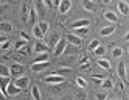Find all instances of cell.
Segmentation results:
<instances>
[{"mask_svg": "<svg viewBox=\"0 0 129 100\" xmlns=\"http://www.w3.org/2000/svg\"><path fill=\"white\" fill-rule=\"evenodd\" d=\"M47 61H48V52H45V53H38V58L34 63H47Z\"/></svg>", "mask_w": 129, "mask_h": 100, "instance_id": "4316f807", "label": "cell"}, {"mask_svg": "<svg viewBox=\"0 0 129 100\" xmlns=\"http://www.w3.org/2000/svg\"><path fill=\"white\" fill-rule=\"evenodd\" d=\"M90 25V21L89 19H78V21H75L70 27L72 28H81V27H89Z\"/></svg>", "mask_w": 129, "mask_h": 100, "instance_id": "9a60e30c", "label": "cell"}, {"mask_svg": "<svg viewBox=\"0 0 129 100\" xmlns=\"http://www.w3.org/2000/svg\"><path fill=\"white\" fill-rule=\"evenodd\" d=\"M28 14H30V6L28 5H22V14H20L22 22H28Z\"/></svg>", "mask_w": 129, "mask_h": 100, "instance_id": "ffe728a7", "label": "cell"}, {"mask_svg": "<svg viewBox=\"0 0 129 100\" xmlns=\"http://www.w3.org/2000/svg\"><path fill=\"white\" fill-rule=\"evenodd\" d=\"M117 6H118V11L121 13V14H129V5L126 3V2H123V0H120V2L117 3Z\"/></svg>", "mask_w": 129, "mask_h": 100, "instance_id": "ac0fdd59", "label": "cell"}, {"mask_svg": "<svg viewBox=\"0 0 129 100\" xmlns=\"http://www.w3.org/2000/svg\"><path fill=\"white\" fill-rule=\"evenodd\" d=\"M76 85H78L81 89H86V88H87V81L82 78V77H76Z\"/></svg>", "mask_w": 129, "mask_h": 100, "instance_id": "d6a6232c", "label": "cell"}, {"mask_svg": "<svg viewBox=\"0 0 129 100\" xmlns=\"http://www.w3.org/2000/svg\"><path fill=\"white\" fill-rule=\"evenodd\" d=\"M20 38H22L23 41H26V42H28V41L31 39V36H30L28 33H26V31H20Z\"/></svg>", "mask_w": 129, "mask_h": 100, "instance_id": "60d3db41", "label": "cell"}, {"mask_svg": "<svg viewBox=\"0 0 129 100\" xmlns=\"http://www.w3.org/2000/svg\"><path fill=\"white\" fill-rule=\"evenodd\" d=\"M89 61V56L86 55V53H79V55H76V63H79V64H82V63Z\"/></svg>", "mask_w": 129, "mask_h": 100, "instance_id": "836d02e7", "label": "cell"}, {"mask_svg": "<svg viewBox=\"0 0 129 100\" xmlns=\"http://www.w3.org/2000/svg\"><path fill=\"white\" fill-rule=\"evenodd\" d=\"M23 70H25V67L22 66V64H19V63H13V64L10 66V74L11 75H22L23 74Z\"/></svg>", "mask_w": 129, "mask_h": 100, "instance_id": "5b68a950", "label": "cell"}, {"mask_svg": "<svg viewBox=\"0 0 129 100\" xmlns=\"http://www.w3.org/2000/svg\"><path fill=\"white\" fill-rule=\"evenodd\" d=\"M96 100H107V92H96Z\"/></svg>", "mask_w": 129, "mask_h": 100, "instance_id": "74e56055", "label": "cell"}, {"mask_svg": "<svg viewBox=\"0 0 129 100\" xmlns=\"http://www.w3.org/2000/svg\"><path fill=\"white\" fill-rule=\"evenodd\" d=\"M51 2H53V5H54V6H59V3H61V0H51Z\"/></svg>", "mask_w": 129, "mask_h": 100, "instance_id": "7dc6e473", "label": "cell"}, {"mask_svg": "<svg viewBox=\"0 0 129 100\" xmlns=\"http://www.w3.org/2000/svg\"><path fill=\"white\" fill-rule=\"evenodd\" d=\"M76 98H78V100H82V98H84V94H78Z\"/></svg>", "mask_w": 129, "mask_h": 100, "instance_id": "681fc988", "label": "cell"}, {"mask_svg": "<svg viewBox=\"0 0 129 100\" xmlns=\"http://www.w3.org/2000/svg\"><path fill=\"white\" fill-rule=\"evenodd\" d=\"M38 27H39V30L45 34V33H48V30H50V24L48 22H45V21H42V22H39L38 24Z\"/></svg>", "mask_w": 129, "mask_h": 100, "instance_id": "d4e9b609", "label": "cell"}, {"mask_svg": "<svg viewBox=\"0 0 129 100\" xmlns=\"http://www.w3.org/2000/svg\"><path fill=\"white\" fill-rule=\"evenodd\" d=\"M66 44H67V41H66V39H62V38L56 42V45L53 47V53H54V56L62 55V53H64V49H66Z\"/></svg>", "mask_w": 129, "mask_h": 100, "instance_id": "3957f363", "label": "cell"}, {"mask_svg": "<svg viewBox=\"0 0 129 100\" xmlns=\"http://www.w3.org/2000/svg\"><path fill=\"white\" fill-rule=\"evenodd\" d=\"M6 11H10V5H0V13H6Z\"/></svg>", "mask_w": 129, "mask_h": 100, "instance_id": "7bdbcfd3", "label": "cell"}, {"mask_svg": "<svg viewBox=\"0 0 129 100\" xmlns=\"http://www.w3.org/2000/svg\"><path fill=\"white\" fill-rule=\"evenodd\" d=\"M17 52H19L20 55H23V56H28L31 50H30V47H28V45H23V47H22L20 50H17Z\"/></svg>", "mask_w": 129, "mask_h": 100, "instance_id": "e575fe53", "label": "cell"}, {"mask_svg": "<svg viewBox=\"0 0 129 100\" xmlns=\"http://www.w3.org/2000/svg\"><path fill=\"white\" fill-rule=\"evenodd\" d=\"M104 19L109 21L110 24H117V22H118V16H117V13H114V11H104Z\"/></svg>", "mask_w": 129, "mask_h": 100, "instance_id": "5bb4252c", "label": "cell"}, {"mask_svg": "<svg viewBox=\"0 0 129 100\" xmlns=\"http://www.w3.org/2000/svg\"><path fill=\"white\" fill-rule=\"evenodd\" d=\"M79 67H81V69H89V67H90V59L86 61V63H82V64H79Z\"/></svg>", "mask_w": 129, "mask_h": 100, "instance_id": "ee69618b", "label": "cell"}, {"mask_svg": "<svg viewBox=\"0 0 129 100\" xmlns=\"http://www.w3.org/2000/svg\"><path fill=\"white\" fill-rule=\"evenodd\" d=\"M98 45H100V42H98L96 39H95V41H92V42L89 44V50H92V52H93V50L98 47Z\"/></svg>", "mask_w": 129, "mask_h": 100, "instance_id": "f35d334b", "label": "cell"}, {"mask_svg": "<svg viewBox=\"0 0 129 100\" xmlns=\"http://www.w3.org/2000/svg\"><path fill=\"white\" fill-rule=\"evenodd\" d=\"M114 31H115V25H109V27H104V28H101L100 34H101V36H110Z\"/></svg>", "mask_w": 129, "mask_h": 100, "instance_id": "44dd1931", "label": "cell"}, {"mask_svg": "<svg viewBox=\"0 0 129 100\" xmlns=\"http://www.w3.org/2000/svg\"><path fill=\"white\" fill-rule=\"evenodd\" d=\"M59 13L61 14H66L70 11V8H72V0H61V3H59Z\"/></svg>", "mask_w": 129, "mask_h": 100, "instance_id": "8992f818", "label": "cell"}, {"mask_svg": "<svg viewBox=\"0 0 129 100\" xmlns=\"http://www.w3.org/2000/svg\"><path fill=\"white\" fill-rule=\"evenodd\" d=\"M106 52H107V50H106V47H104V45H98V47L93 50V53H95L96 56H100V58H103V56L106 55Z\"/></svg>", "mask_w": 129, "mask_h": 100, "instance_id": "cb8c5ba5", "label": "cell"}, {"mask_svg": "<svg viewBox=\"0 0 129 100\" xmlns=\"http://www.w3.org/2000/svg\"><path fill=\"white\" fill-rule=\"evenodd\" d=\"M64 53L67 55H76L78 53V45H73V44H66V49H64Z\"/></svg>", "mask_w": 129, "mask_h": 100, "instance_id": "2e32d148", "label": "cell"}, {"mask_svg": "<svg viewBox=\"0 0 129 100\" xmlns=\"http://www.w3.org/2000/svg\"><path fill=\"white\" fill-rule=\"evenodd\" d=\"M33 34H34V38H38L39 41H42V39H44V36H45V34L39 30V27H38V25H34V27H33Z\"/></svg>", "mask_w": 129, "mask_h": 100, "instance_id": "484cf974", "label": "cell"}, {"mask_svg": "<svg viewBox=\"0 0 129 100\" xmlns=\"http://www.w3.org/2000/svg\"><path fill=\"white\" fill-rule=\"evenodd\" d=\"M0 98H5V95L2 94V91H0Z\"/></svg>", "mask_w": 129, "mask_h": 100, "instance_id": "f907efd6", "label": "cell"}, {"mask_svg": "<svg viewBox=\"0 0 129 100\" xmlns=\"http://www.w3.org/2000/svg\"><path fill=\"white\" fill-rule=\"evenodd\" d=\"M66 38H67V42H69V44L78 45V47H79L81 42H82V39H81V38H78V36H76V34H73V33H69V34L66 36Z\"/></svg>", "mask_w": 129, "mask_h": 100, "instance_id": "9c48e42d", "label": "cell"}, {"mask_svg": "<svg viewBox=\"0 0 129 100\" xmlns=\"http://www.w3.org/2000/svg\"><path fill=\"white\" fill-rule=\"evenodd\" d=\"M36 5H38V10H39V14H44V3H42V0H38L36 2Z\"/></svg>", "mask_w": 129, "mask_h": 100, "instance_id": "ab89813d", "label": "cell"}, {"mask_svg": "<svg viewBox=\"0 0 129 100\" xmlns=\"http://www.w3.org/2000/svg\"><path fill=\"white\" fill-rule=\"evenodd\" d=\"M23 45H26V41H23V39H22V41H17V42L14 44V47H16V50H20Z\"/></svg>", "mask_w": 129, "mask_h": 100, "instance_id": "d590c367", "label": "cell"}, {"mask_svg": "<svg viewBox=\"0 0 129 100\" xmlns=\"http://www.w3.org/2000/svg\"><path fill=\"white\" fill-rule=\"evenodd\" d=\"M0 77H11L10 74V67L5 64H0Z\"/></svg>", "mask_w": 129, "mask_h": 100, "instance_id": "83f0119b", "label": "cell"}, {"mask_svg": "<svg viewBox=\"0 0 129 100\" xmlns=\"http://www.w3.org/2000/svg\"><path fill=\"white\" fill-rule=\"evenodd\" d=\"M73 30V34H76L78 38H84V36L89 34V27H81V28H72Z\"/></svg>", "mask_w": 129, "mask_h": 100, "instance_id": "4fadbf2b", "label": "cell"}, {"mask_svg": "<svg viewBox=\"0 0 129 100\" xmlns=\"http://www.w3.org/2000/svg\"><path fill=\"white\" fill-rule=\"evenodd\" d=\"M13 83H14V85L17 86V88H19V89L25 91L26 88L30 86V78L26 77V75H20V77H16V78H14V81H13Z\"/></svg>", "mask_w": 129, "mask_h": 100, "instance_id": "6da1fadb", "label": "cell"}, {"mask_svg": "<svg viewBox=\"0 0 129 100\" xmlns=\"http://www.w3.org/2000/svg\"><path fill=\"white\" fill-rule=\"evenodd\" d=\"M6 39H8V38H6V36H5L3 33H2V34H0V44H2V42H5Z\"/></svg>", "mask_w": 129, "mask_h": 100, "instance_id": "bcb514c9", "label": "cell"}, {"mask_svg": "<svg viewBox=\"0 0 129 100\" xmlns=\"http://www.w3.org/2000/svg\"><path fill=\"white\" fill-rule=\"evenodd\" d=\"M36 10L34 8H30V14H28V22L30 24H36Z\"/></svg>", "mask_w": 129, "mask_h": 100, "instance_id": "4dcf8cb0", "label": "cell"}, {"mask_svg": "<svg viewBox=\"0 0 129 100\" xmlns=\"http://www.w3.org/2000/svg\"><path fill=\"white\" fill-rule=\"evenodd\" d=\"M64 81H66V78L61 77V75H56V74L45 77V83H48V85H62Z\"/></svg>", "mask_w": 129, "mask_h": 100, "instance_id": "7a4b0ae2", "label": "cell"}, {"mask_svg": "<svg viewBox=\"0 0 129 100\" xmlns=\"http://www.w3.org/2000/svg\"><path fill=\"white\" fill-rule=\"evenodd\" d=\"M31 97H33V100H42L41 91H39L38 86H33V88H31Z\"/></svg>", "mask_w": 129, "mask_h": 100, "instance_id": "603a6c76", "label": "cell"}, {"mask_svg": "<svg viewBox=\"0 0 129 100\" xmlns=\"http://www.w3.org/2000/svg\"><path fill=\"white\" fill-rule=\"evenodd\" d=\"M115 89H117V91H123V89H124V85H123L121 80H118L117 83H115Z\"/></svg>", "mask_w": 129, "mask_h": 100, "instance_id": "b9f144b4", "label": "cell"}, {"mask_svg": "<svg viewBox=\"0 0 129 100\" xmlns=\"http://www.w3.org/2000/svg\"><path fill=\"white\" fill-rule=\"evenodd\" d=\"M110 2H112V0H101V3H103V5H109Z\"/></svg>", "mask_w": 129, "mask_h": 100, "instance_id": "c3c4849f", "label": "cell"}, {"mask_svg": "<svg viewBox=\"0 0 129 100\" xmlns=\"http://www.w3.org/2000/svg\"><path fill=\"white\" fill-rule=\"evenodd\" d=\"M101 88H103V89H110V88H112L114 86V83H112V81H110V80H107V78H104L103 81H101V85H100Z\"/></svg>", "mask_w": 129, "mask_h": 100, "instance_id": "1f68e13d", "label": "cell"}, {"mask_svg": "<svg viewBox=\"0 0 129 100\" xmlns=\"http://www.w3.org/2000/svg\"><path fill=\"white\" fill-rule=\"evenodd\" d=\"M10 45H11V42L6 39L5 42H2V47H0V50H2V52H6L8 49H10Z\"/></svg>", "mask_w": 129, "mask_h": 100, "instance_id": "8d00e7d4", "label": "cell"}, {"mask_svg": "<svg viewBox=\"0 0 129 100\" xmlns=\"http://www.w3.org/2000/svg\"><path fill=\"white\" fill-rule=\"evenodd\" d=\"M42 3H44L45 6H48V8L53 6V2H51V0H42Z\"/></svg>", "mask_w": 129, "mask_h": 100, "instance_id": "f6af8a7d", "label": "cell"}, {"mask_svg": "<svg viewBox=\"0 0 129 100\" xmlns=\"http://www.w3.org/2000/svg\"><path fill=\"white\" fill-rule=\"evenodd\" d=\"M118 75L123 81H127V74H126V61L118 63Z\"/></svg>", "mask_w": 129, "mask_h": 100, "instance_id": "52a82bcc", "label": "cell"}, {"mask_svg": "<svg viewBox=\"0 0 129 100\" xmlns=\"http://www.w3.org/2000/svg\"><path fill=\"white\" fill-rule=\"evenodd\" d=\"M59 39H61V36H59L58 33H53V34L50 36V39H48V41H50V45H51V47H54V45H56V42H58Z\"/></svg>", "mask_w": 129, "mask_h": 100, "instance_id": "f546056e", "label": "cell"}, {"mask_svg": "<svg viewBox=\"0 0 129 100\" xmlns=\"http://www.w3.org/2000/svg\"><path fill=\"white\" fill-rule=\"evenodd\" d=\"M10 77H0V91H2V94L6 97V88L10 85Z\"/></svg>", "mask_w": 129, "mask_h": 100, "instance_id": "7c38bea8", "label": "cell"}, {"mask_svg": "<svg viewBox=\"0 0 129 100\" xmlns=\"http://www.w3.org/2000/svg\"><path fill=\"white\" fill-rule=\"evenodd\" d=\"M50 66V63H33L31 64V72H41V70H45Z\"/></svg>", "mask_w": 129, "mask_h": 100, "instance_id": "ba28073f", "label": "cell"}, {"mask_svg": "<svg viewBox=\"0 0 129 100\" xmlns=\"http://www.w3.org/2000/svg\"><path fill=\"white\" fill-rule=\"evenodd\" d=\"M23 100H26V98H23Z\"/></svg>", "mask_w": 129, "mask_h": 100, "instance_id": "db71d44e", "label": "cell"}, {"mask_svg": "<svg viewBox=\"0 0 129 100\" xmlns=\"http://www.w3.org/2000/svg\"><path fill=\"white\" fill-rule=\"evenodd\" d=\"M107 100H118V98H115V97H110V98H107Z\"/></svg>", "mask_w": 129, "mask_h": 100, "instance_id": "816d5d0a", "label": "cell"}, {"mask_svg": "<svg viewBox=\"0 0 129 100\" xmlns=\"http://www.w3.org/2000/svg\"><path fill=\"white\" fill-rule=\"evenodd\" d=\"M96 64H98V67L104 69V70H110V61L106 59V58H100V59L96 61Z\"/></svg>", "mask_w": 129, "mask_h": 100, "instance_id": "d6986e66", "label": "cell"}, {"mask_svg": "<svg viewBox=\"0 0 129 100\" xmlns=\"http://www.w3.org/2000/svg\"><path fill=\"white\" fill-rule=\"evenodd\" d=\"M70 72H72V69H70V67H67V66H61V67H58V69H56V75L64 77V75L70 74Z\"/></svg>", "mask_w": 129, "mask_h": 100, "instance_id": "7402d4cb", "label": "cell"}, {"mask_svg": "<svg viewBox=\"0 0 129 100\" xmlns=\"http://www.w3.org/2000/svg\"><path fill=\"white\" fill-rule=\"evenodd\" d=\"M0 2H5V0H0Z\"/></svg>", "mask_w": 129, "mask_h": 100, "instance_id": "f5cc1de1", "label": "cell"}, {"mask_svg": "<svg viewBox=\"0 0 129 100\" xmlns=\"http://www.w3.org/2000/svg\"><path fill=\"white\" fill-rule=\"evenodd\" d=\"M11 31H13V25L10 22H0V33L8 34V33H11Z\"/></svg>", "mask_w": 129, "mask_h": 100, "instance_id": "e0dca14e", "label": "cell"}, {"mask_svg": "<svg viewBox=\"0 0 129 100\" xmlns=\"http://www.w3.org/2000/svg\"><path fill=\"white\" fill-rule=\"evenodd\" d=\"M81 5H82V8H84L86 11H89V13H93V11L96 10V6H95V3L92 2V0H81Z\"/></svg>", "mask_w": 129, "mask_h": 100, "instance_id": "8fae6325", "label": "cell"}, {"mask_svg": "<svg viewBox=\"0 0 129 100\" xmlns=\"http://www.w3.org/2000/svg\"><path fill=\"white\" fill-rule=\"evenodd\" d=\"M123 53H124V50H123L121 47H115V49L112 50V56H114V58H121Z\"/></svg>", "mask_w": 129, "mask_h": 100, "instance_id": "f1b7e54d", "label": "cell"}, {"mask_svg": "<svg viewBox=\"0 0 129 100\" xmlns=\"http://www.w3.org/2000/svg\"><path fill=\"white\" fill-rule=\"evenodd\" d=\"M22 92V89H19L13 81H10V85L6 88V97H14V95H19Z\"/></svg>", "mask_w": 129, "mask_h": 100, "instance_id": "277c9868", "label": "cell"}, {"mask_svg": "<svg viewBox=\"0 0 129 100\" xmlns=\"http://www.w3.org/2000/svg\"><path fill=\"white\" fill-rule=\"evenodd\" d=\"M33 49H34L36 53H45V52L48 50V45L45 44V42H42V41H38V42L34 44V47H33Z\"/></svg>", "mask_w": 129, "mask_h": 100, "instance_id": "30bf717a", "label": "cell"}]
</instances>
